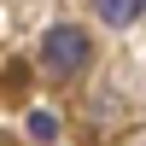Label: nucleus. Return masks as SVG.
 I'll return each mask as SVG.
<instances>
[{
  "label": "nucleus",
  "mask_w": 146,
  "mask_h": 146,
  "mask_svg": "<svg viewBox=\"0 0 146 146\" xmlns=\"http://www.w3.org/2000/svg\"><path fill=\"white\" fill-rule=\"evenodd\" d=\"M88 58H94V41L76 23H53V29L41 35V70L47 76H76Z\"/></svg>",
  "instance_id": "obj_1"
},
{
  "label": "nucleus",
  "mask_w": 146,
  "mask_h": 146,
  "mask_svg": "<svg viewBox=\"0 0 146 146\" xmlns=\"http://www.w3.org/2000/svg\"><path fill=\"white\" fill-rule=\"evenodd\" d=\"M94 12H100L111 29H129V23L140 18V0H94Z\"/></svg>",
  "instance_id": "obj_2"
},
{
  "label": "nucleus",
  "mask_w": 146,
  "mask_h": 146,
  "mask_svg": "<svg viewBox=\"0 0 146 146\" xmlns=\"http://www.w3.org/2000/svg\"><path fill=\"white\" fill-rule=\"evenodd\" d=\"M29 135H35V140H53V135H58V123H53L47 111H35V117H29Z\"/></svg>",
  "instance_id": "obj_3"
},
{
  "label": "nucleus",
  "mask_w": 146,
  "mask_h": 146,
  "mask_svg": "<svg viewBox=\"0 0 146 146\" xmlns=\"http://www.w3.org/2000/svg\"><path fill=\"white\" fill-rule=\"evenodd\" d=\"M140 12H146V0H140Z\"/></svg>",
  "instance_id": "obj_4"
}]
</instances>
